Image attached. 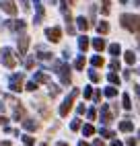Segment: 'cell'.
Masks as SVG:
<instances>
[{"label": "cell", "mask_w": 140, "mask_h": 146, "mask_svg": "<svg viewBox=\"0 0 140 146\" xmlns=\"http://www.w3.org/2000/svg\"><path fill=\"white\" fill-rule=\"evenodd\" d=\"M122 25H124V27H128L130 31H140V17L124 15V17H122Z\"/></svg>", "instance_id": "cell-1"}, {"label": "cell", "mask_w": 140, "mask_h": 146, "mask_svg": "<svg viewBox=\"0 0 140 146\" xmlns=\"http://www.w3.org/2000/svg\"><path fill=\"white\" fill-rule=\"evenodd\" d=\"M76 95H78V91H72V93H70V95L66 97V101L62 103V107H60V115H62V117H64V115H68L70 107H72V101L76 99Z\"/></svg>", "instance_id": "cell-2"}, {"label": "cell", "mask_w": 140, "mask_h": 146, "mask_svg": "<svg viewBox=\"0 0 140 146\" xmlns=\"http://www.w3.org/2000/svg\"><path fill=\"white\" fill-rule=\"evenodd\" d=\"M2 64L6 68H15L17 66V60H15V56L11 52V47H4V50H2Z\"/></svg>", "instance_id": "cell-3"}, {"label": "cell", "mask_w": 140, "mask_h": 146, "mask_svg": "<svg viewBox=\"0 0 140 146\" xmlns=\"http://www.w3.org/2000/svg\"><path fill=\"white\" fill-rule=\"evenodd\" d=\"M45 35H47L49 41H60L62 31H60V27H49V29H45Z\"/></svg>", "instance_id": "cell-4"}, {"label": "cell", "mask_w": 140, "mask_h": 146, "mask_svg": "<svg viewBox=\"0 0 140 146\" xmlns=\"http://www.w3.org/2000/svg\"><path fill=\"white\" fill-rule=\"evenodd\" d=\"M0 8L8 15H17V6H15L13 0H0Z\"/></svg>", "instance_id": "cell-5"}, {"label": "cell", "mask_w": 140, "mask_h": 146, "mask_svg": "<svg viewBox=\"0 0 140 146\" xmlns=\"http://www.w3.org/2000/svg\"><path fill=\"white\" fill-rule=\"evenodd\" d=\"M11 89L13 91H21L23 89V74H15L11 78Z\"/></svg>", "instance_id": "cell-6"}, {"label": "cell", "mask_w": 140, "mask_h": 146, "mask_svg": "<svg viewBox=\"0 0 140 146\" xmlns=\"http://www.w3.org/2000/svg\"><path fill=\"white\" fill-rule=\"evenodd\" d=\"M27 47H29V37L21 35V39H19V54H27Z\"/></svg>", "instance_id": "cell-7"}, {"label": "cell", "mask_w": 140, "mask_h": 146, "mask_svg": "<svg viewBox=\"0 0 140 146\" xmlns=\"http://www.w3.org/2000/svg\"><path fill=\"white\" fill-rule=\"evenodd\" d=\"M119 130H122V132H132L134 125H132V121H122V123H119Z\"/></svg>", "instance_id": "cell-8"}, {"label": "cell", "mask_w": 140, "mask_h": 146, "mask_svg": "<svg viewBox=\"0 0 140 146\" xmlns=\"http://www.w3.org/2000/svg\"><path fill=\"white\" fill-rule=\"evenodd\" d=\"M23 115H25V109H23L21 105H19L17 109H15V119H17V121H19V119H23Z\"/></svg>", "instance_id": "cell-9"}, {"label": "cell", "mask_w": 140, "mask_h": 146, "mask_svg": "<svg viewBox=\"0 0 140 146\" xmlns=\"http://www.w3.org/2000/svg\"><path fill=\"white\" fill-rule=\"evenodd\" d=\"M23 125H25L27 130H37V121H31V119H25Z\"/></svg>", "instance_id": "cell-10"}, {"label": "cell", "mask_w": 140, "mask_h": 146, "mask_svg": "<svg viewBox=\"0 0 140 146\" xmlns=\"http://www.w3.org/2000/svg\"><path fill=\"white\" fill-rule=\"evenodd\" d=\"M93 47H95L97 52H101L103 47H105V41H103V39H95V41H93Z\"/></svg>", "instance_id": "cell-11"}, {"label": "cell", "mask_w": 140, "mask_h": 146, "mask_svg": "<svg viewBox=\"0 0 140 146\" xmlns=\"http://www.w3.org/2000/svg\"><path fill=\"white\" fill-rule=\"evenodd\" d=\"M47 80H49V78H47L43 72H37V74H35V82H47Z\"/></svg>", "instance_id": "cell-12"}, {"label": "cell", "mask_w": 140, "mask_h": 146, "mask_svg": "<svg viewBox=\"0 0 140 146\" xmlns=\"http://www.w3.org/2000/svg\"><path fill=\"white\" fill-rule=\"evenodd\" d=\"M78 47H81L83 52H85L87 47H89V39H87V37H81V39H78Z\"/></svg>", "instance_id": "cell-13"}, {"label": "cell", "mask_w": 140, "mask_h": 146, "mask_svg": "<svg viewBox=\"0 0 140 146\" xmlns=\"http://www.w3.org/2000/svg\"><path fill=\"white\" fill-rule=\"evenodd\" d=\"M11 29H25V23L23 21H15V23H8Z\"/></svg>", "instance_id": "cell-14"}, {"label": "cell", "mask_w": 140, "mask_h": 146, "mask_svg": "<svg viewBox=\"0 0 140 146\" xmlns=\"http://www.w3.org/2000/svg\"><path fill=\"white\" fill-rule=\"evenodd\" d=\"M76 21H78V27H81V29H87V27H89V23H87V19H85V17H78Z\"/></svg>", "instance_id": "cell-15"}, {"label": "cell", "mask_w": 140, "mask_h": 146, "mask_svg": "<svg viewBox=\"0 0 140 146\" xmlns=\"http://www.w3.org/2000/svg\"><path fill=\"white\" fill-rule=\"evenodd\" d=\"M23 144H25V146H33V144H35V140L31 138V136H25V138H23Z\"/></svg>", "instance_id": "cell-16"}, {"label": "cell", "mask_w": 140, "mask_h": 146, "mask_svg": "<svg viewBox=\"0 0 140 146\" xmlns=\"http://www.w3.org/2000/svg\"><path fill=\"white\" fill-rule=\"evenodd\" d=\"M134 60H136V56H134L132 52H128V54H126V62H128V64H134Z\"/></svg>", "instance_id": "cell-17"}, {"label": "cell", "mask_w": 140, "mask_h": 146, "mask_svg": "<svg viewBox=\"0 0 140 146\" xmlns=\"http://www.w3.org/2000/svg\"><path fill=\"white\" fill-rule=\"evenodd\" d=\"M93 66H103V58L101 56H95L93 58Z\"/></svg>", "instance_id": "cell-18"}, {"label": "cell", "mask_w": 140, "mask_h": 146, "mask_svg": "<svg viewBox=\"0 0 140 146\" xmlns=\"http://www.w3.org/2000/svg\"><path fill=\"white\" fill-rule=\"evenodd\" d=\"M97 29H99L101 33H107V31H109V25H107V23H99V27H97Z\"/></svg>", "instance_id": "cell-19"}, {"label": "cell", "mask_w": 140, "mask_h": 146, "mask_svg": "<svg viewBox=\"0 0 140 146\" xmlns=\"http://www.w3.org/2000/svg\"><path fill=\"white\" fill-rule=\"evenodd\" d=\"M93 132H95V130H93V125H85V128H83V134H85V136H91Z\"/></svg>", "instance_id": "cell-20"}, {"label": "cell", "mask_w": 140, "mask_h": 146, "mask_svg": "<svg viewBox=\"0 0 140 146\" xmlns=\"http://www.w3.org/2000/svg\"><path fill=\"white\" fill-rule=\"evenodd\" d=\"M122 99H124V107H126V109H130V107H132V103H130V95H124Z\"/></svg>", "instance_id": "cell-21"}, {"label": "cell", "mask_w": 140, "mask_h": 146, "mask_svg": "<svg viewBox=\"0 0 140 146\" xmlns=\"http://www.w3.org/2000/svg\"><path fill=\"white\" fill-rule=\"evenodd\" d=\"M74 66H76V70H83V66H85V58H78Z\"/></svg>", "instance_id": "cell-22"}, {"label": "cell", "mask_w": 140, "mask_h": 146, "mask_svg": "<svg viewBox=\"0 0 140 146\" xmlns=\"http://www.w3.org/2000/svg\"><path fill=\"white\" fill-rule=\"evenodd\" d=\"M109 82H113V84H115V82H119V76H117L115 72H111V74H109Z\"/></svg>", "instance_id": "cell-23"}, {"label": "cell", "mask_w": 140, "mask_h": 146, "mask_svg": "<svg viewBox=\"0 0 140 146\" xmlns=\"http://www.w3.org/2000/svg\"><path fill=\"white\" fill-rule=\"evenodd\" d=\"M109 52H111L113 56H117V54H119V45H115V43H113L111 47H109Z\"/></svg>", "instance_id": "cell-24"}, {"label": "cell", "mask_w": 140, "mask_h": 146, "mask_svg": "<svg viewBox=\"0 0 140 146\" xmlns=\"http://www.w3.org/2000/svg\"><path fill=\"white\" fill-rule=\"evenodd\" d=\"M70 128H72V130H78V128H81V121H78V119H74L72 123H70Z\"/></svg>", "instance_id": "cell-25"}, {"label": "cell", "mask_w": 140, "mask_h": 146, "mask_svg": "<svg viewBox=\"0 0 140 146\" xmlns=\"http://www.w3.org/2000/svg\"><path fill=\"white\" fill-rule=\"evenodd\" d=\"M37 89V82H27V91H35Z\"/></svg>", "instance_id": "cell-26"}, {"label": "cell", "mask_w": 140, "mask_h": 146, "mask_svg": "<svg viewBox=\"0 0 140 146\" xmlns=\"http://www.w3.org/2000/svg\"><path fill=\"white\" fill-rule=\"evenodd\" d=\"M109 66H111V70H119V62H117V60H113Z\"/></svg>", "instance_id": "cell-27"}, {"label": "cell", "mask_w": 140, "mask_h": 146, "mask_svg": "<svg viewBox=\"0 0 140 146\" xmlns=\"http://www.w3.org/2000/svg\"><path fill=\"white\" fill-rule=\"evenodd\" d=\"M101 136H105V138H111V136H113V134H111V132H109V130H101Z\"/></svg>", "instance_id": "cell-28"}, {"label": "cell", "mask_w": 140, "mask_h": 146, "mask_svg": "<svg viewBox=\"0 0 140 146\" xmlns=\"http://www.w3.org/2000/svg\"><path fill=\"white\" fill-rule=\"evenodd\" d=\"M105 95H107V97H115V89H107Z\"/></svg>", "instance_id": "cell-29"}, {"label": "cell", "mask_w": 140, "mask_h": 146, "mask_svg": "<svg viewBox=\"0 0 140 146\" xmlns=\"http://www.w3.org/2000/svg\"><path fill=\"white\" fill-rule=\"evenodd\" d=\"M91 80H93V82L99 80V74H97V72H91Z\"/></svg>", "instance_id": "cell-30"}, {"label": "cell", "mask_w": 140, "mask_h": 146, "mask_svg": "<svg viewBox=\"0 0 140 146\" xmlns=\"http://www.w3.org/2000/svg\"><path fill=\"white\" fill-rule=\"evenodd\" d=\"M91 95H93V91H91V89H85V97H87V99H89Z\"/></svg>", "instance_id": "cell-31"}, {"label": "cell", "mask_w": 140, "mask_h": 146, "mask_svg": "<svg viewBox=\"0 0 140 146\" xmlns=\"http://www.w3.org/2000/svg\"><path fill=\"white\" fill-rule=\"evenodd\" d=\"M93 146H105V144H103L101 140H95V144H93Z\"/></svg>", "instance_id": "cell-32"}, {"label": "cell", "mask_w": 140, "mask_h": 146, "mask_svg": "<svg viewBox=\"0 0 140 146\" xmlns=\"http://www.w3.org/2000/svg\"><path fill=\"white\" fill-rule=\"evenodd\" d=\"M111 146H122V142H119V140H113V144Z\"/></svg>", "instance_id": "cell-33"}, {"label": "cell", "mask_w": 140, "mask_h": 146, "mask_svg": "<svg viewBox=\"0 0 140 146\" xmlns=\"http://www.w3.org/2000/svg\"><path fill=\"white\" fill-rule=\"evenodd\" d=\"M134 91H136V95L140 97V86H134Z\"/></svg>", "instance_id": "cell-34"}, {"label": "cell", "mask_w": 140, "mask_h": 146, "mask_svg": "<svg viewBox=\"0 0 140 146\" xmlns=\"http://www.w3.org/2000/svg\"><path fill=\"white\" fill-rule=\"evenodd\" d=\"M0 123H6V117H2V115H0Z\"/></svg>", "instance_id": "cell-35"}, {"label": "cell", "mask_w": 140, "mask_h": 146, "mask_svg": "<svg viewBox=\"0 0 140 146\" xmlns=\"http://www.w3.org/2000/svg\"><path fill=\"white\" fill-rule=\"evenodd\" d=\"M128 146H136V144H134V140H128Z\"/></svg>", "instance_id": "cell-36"}, {"label": "cell", "mask_w": 140, "mask_h": 146, "mask_svg": "<svg viewBox=\"0 0 140 146\" xmlns=\"http://www.w3.org/2000/svg\"><path fill=\"white\" fill-rule=\"evenodd\" d=\"M0 146H13L11 142H2V144H0Z\"/></svg>", "instance_id": "cell-37"}, {"label": "cell", "mask_w": 140, "mask_h": 146, "mask_svg": "<svg viewBox=\"0 0 140 146\" xmlns=\"http://www.w3.org/2000/svg\"><path fill=\"white\" fill-rule=\"evenodd\" d=\"M56 146H68V144H66V142H58Z\"/></svg>", "instance_id": "cell-38"}, {"label": "cell", "mask_w": 140, "mask_h": 146, "mask_svg": "<svg viewBox=\"0 0 140 146\" xmlns=\"http://www.w3.org/2000/svg\"><path fill=\"white\" fill-rule=\"evenodd\" d=\"M78 146H89V144L87 142H78Z\"/></svg>", "instance_id": "cell-39"}, {"label": "cell", "mask_w": 140, "mask_h": 146, "mask_svg": "<svg viewBox=\"0 0 140 146\" xmlns=\"http://www.w3.org/2000/svg\"><path fill=\"white\" fill-rule=\"evenodd\" d=\"M0 111H4V105H2V103H0Z\"/></svg>", "instance_id": "cell-40"}, {"label": "cell", "mask_w": 140, "mask_h": 146, "mask_svg": "<svg viewBox=\"0 0 140 146\" xmlns=\"http://www.w3.org/2000/svg\"><path fill=\"white\" fill-rule=\"evenodd\" d=\"M70 2H72V4H74V0H70Z\"/></svg>", "instance_id": "cell-41"}, {"label": "cell", "mask_w": 140, "mask_h": 146, "mask_svg": "<svg viewBox=\"0 0 140 146\" xmlns=\"http://www.w3.org/2000/svg\"><path fill=\"white\" fill-rule=\"evenodd\" d=\"M41 146H47V144H41Z\"/></svg>", "instance_id": "cell-42"}]
</instances>
